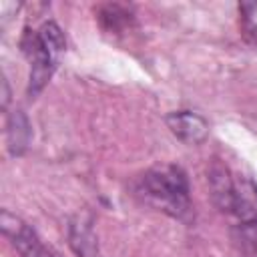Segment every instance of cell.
<instances>
[{
	"mask_svg": "<svg viewBox=\"0 0 257 257\" xmlns=\"http://www.w3.org/2000/svg\"><path fill=\"white\" fill-rule=\"evenodd\" d=\"M207 179L213 201L223 215L241 227L257 225V183L249 175L225 163H213Z\"/></svg>",
	"mask_w": 257,
	"mask_h": 257,
	"instance_id": "cell-1",
	"label": "cell"
},
{
	"mask_svg": "<svg viewBox=\"0 0 257 257\" xmlns=\"http://www.w3.org/2000/svg\"><path fill=\"white\" fill-rule=\"evenodd\" d=\"M137 195L151 207L175 217L189 219L191 217V193L189 181L181 167L177 165H159L149 169L137 183Z\"/></svg>",
	"mask_w": 257,
	"mask_h": 257,
	"instance_id": "cell-2",
	"label": "cell"
},
{
	"mask_svg": "<svg viewBox=\"0 0 257 257\" xmlns=\"http://www.w3.org/2000/svg\"><path fill=\"white\" fill-rule=\"evenodd\" d=\"M20 46L30 62L28 94L36 96L46 86V82L50 80L58 66L60 54L66 48L64 34L56 22H44L38 30L26 28L20 38Z\"/></svg>",
	"mask_w": 257,
	"mask_h": 257,
	"instance_id": "cell-3",
	"label": "cell"
},
{
	"mask_svg": "<svg viewBox=\"0 0 257 257\" xmlns=\"http://www.w3.org/2000/svg\"><path fill=\"white\" fill-rule=\"evenodd\" d=\"M0 227L4 237L12 243L20 257H56V253L42 243L38 233L28 223H24L20 217L12 215L6 209L0 215Z\"/></svg>",
	"mask_w": 257,
	"mask_h": 257,
	"instance_id": "cell-4",
	"label": "cell"
},
{
	"mask_svg": "<svg viewBox=\"0 0 257 257\" xmlns=\"http://www.w3.org/2000/svg\"><path fill=\"white\" fill-rule=\"evenodd\" d=\"M167 124L171 128V133L187 145H197V143L205 141V137L209 135V122L193 110L171 112L167 116Z\"/></svg>",
	"mask_w": 257,
	"mask_h": 257,
	"instance_id": "cell-5",
	"label": "cell"
},
{
	"mask_svg": "<svg viewBox=\"0 0 257 257\" xmlns=\"http://www.w3.org/2000/svg\"><path fill=\"white\" fill-rule=\"evenodd\" d=\"M30 122L24 116L22 110H14L6 124V139H8V151L10 155H22L30 143Z\"/></svg>",
	"mask_w": 257,
	"mask_h": 257,
	"instance_id": "cell-6",
	"label": "cell"
},
{
	"mask_svg": "<svg viewBox=\"0 0 257 257\" xmlns=\"http://www.w3.org/2000/svg\"><path fill=\"white\" fill-rule=\"evenodd\" d=\"M68 239H70V247L80 257H98L96 237H94L90 225H86L82 221H74L68 229Z\"/></svg>",
	"mask_w": 257,
	"mask_h": 257,
	"instance_id": "cell-7",
	"label": "cell"
},
{
	"mask_svg": "<svg viewBox=\"0 0 257 257\" xmlns=\"http://www.w3.org/2000/svg\"><path fill=\"white\" fill-rule=\"evenodd\" d=\"M98 20L104 30L120 34L124 28H128V24L133 22V16L128 10H124L118 4H106L98 10Z\"/></svg>",
	"mask_w": 257,
	"mask_h": 257,
	"instance_id": "cell-8",
	"label": "cell"
},
{
	"mask_svg": "<svg viewBox=\"0 0 257 257\" xmlns=\"http://www.w3.org/2000/svg\"><path fill=\"white\" fill-rule=\"evenodd\" d=\"M239 16H241V32L243 36L257 44V2H243L239 4Z\"/></svg>",
	"mask_w": 257,
	"mask_h": 257,
	"instance_id": "cell-9",
	"label": "cell"
}]
</instances>
